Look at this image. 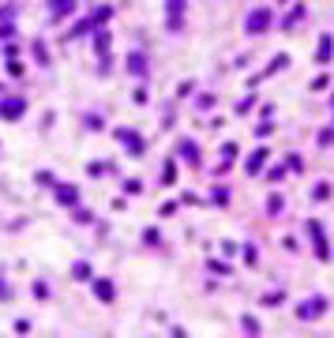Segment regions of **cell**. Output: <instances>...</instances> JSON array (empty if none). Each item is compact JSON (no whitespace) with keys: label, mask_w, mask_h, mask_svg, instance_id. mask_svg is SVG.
<instances>
[{"label":"cell","mask_w":334,"mask_h":338,"mask_svg":"<svg viewBox=\"0 0 334 338\" xmlns=\"http://www.w3.org/2000/svg\"><path fill=\"white\" fill-rule=\"evenodd\" d=\"M266 23H271V15H266V12H252V15H248V30H266Z\"/></svg>","instance_id":"6da1fadb"},{"label":"cell","mask_w":334,"mask_h":338,"mask_svg":"<svg viewBox=\"0 0 334 338\" xmlns=\"http://www.w3.org/2000/svg\"><path fill=\"white\" fill-rule=\"evenodd\" d=\"M0 113H4V117H19L23 105H19V102H4V105H0Z\"/></svg>","instance_id":"3957f363"},{"label":"cell","mask_w":334,"mask_h":338,"mask_svg":"<svg viewBox=\"0 0 334 338\" xmlns=\"http://www.w3.org/2000/svg\"><path fill=\"white\" fill-rule=\"evenodd\" d=\"M53 12L60 15V12H72V0H53Z\"/></svg>","instance_id":"5b68a950"},{"label":"cell","mask_w":334,"mask_h":338,"mask_svg":"<svg viewBox=\"0 0 334 338\" xmlns=\"http://www.w3.org/2000/svg\"><path fill=\"white\" fill-rule=\"evenodd\" d=\"M319 304H323V301H312V304H304V308H300V316H319V312H323Z\"/></svg>","instance_id":"277c9868"},{"label":"cell","mask_w":334,"mask_h":338,"mask_svg":"<svg viewBox=\"0 0 334 338\" xmlns=\"http://www.w3.org/2000/svg\"><path fill=\"white\" fill-rule=\"evenodd\" d=\"M169 23L173 30H180V0H169Z\"/></svg>","instance_id":"7a4b0ae2"}]
</instances>
